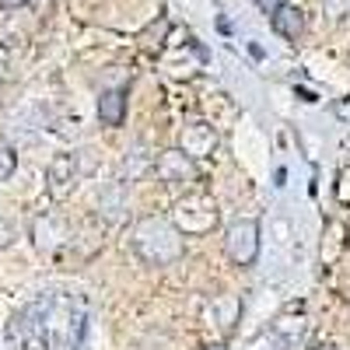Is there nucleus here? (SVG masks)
<instances>
[{
    "mask_svg": "<svg viewBox=\"0 0 350 350\" xmlns=\"http://www.w3.org/2000/svg\"><path fill=\"white\" fill-rule=\"evenodd\" d=\"M4 77H8V56L0 53V81H4Z\"/></svg>",
    "mask_w": 350,
    "mask_h": 350,
    "instance_id": "6ab92c4d",
    "label": "nucleus"
},
{
    "mask_svg": "<svg viewBox=\"0 0 350 350\" xmlns=\"http://www.w3.org/2000/svg\"><path fill=\"white\" fill-rule=\"evenodd\" d=\"M323 14H326L329 21L347 18V14H350V0H323Z\"/></svg>",
    "mask_w": 350,
    "mask_h": 350,
    "instance_id": "2eb2a0df",
    "label": "nucleus"
},
{
    "mask_svg": "<svg viewBox=\"0 0 350 350\" xmlns=\"http://www.w3.org/2000/svg\"><path fill=\"white\" fill-rule=\"evenodd\" d=\"M8 336L14 350H49V336H46V298L25 305L21 312L11 315L8 323Z\"/></svg>",
    "mask_w": 350,
    "mask_h": 350,
    "instance_id": "7ed1b4c3",
    "label": "nucleus"
},
{
    "mask_svg": "<svg viewBox=\"0 0 350 350\" xmlns=\"http://www.w3.org/2000/svg\"><path fill=\"white\" fill-rule=\"evenodd\" d=\"M151 172L158 175V183H165V186H189V183L200 179V165L186 151H179V148H168V151L154 154V168Z\"/></svg>",
    "mask_w": 350,
    "mask_h": 350,
    "instance_id": "423d86ee",
    "label": "nucleus"
},
{
    "mask_svg": "<svg viewBox=\"0 0 350 350\" xmlns=\"http://www.w3.org/2000/svg\"><path fill=\"white\" fill-rule=\"evenodd\" d=\"M98 120H102V126H123V120H126V92L123 88H109V92H102Z\"/></svg>",
    "mask_w": 350,
    "mask_h": 350,
    "instance_id": "9b49d317",
    "label": "nucleus"
},
{
    "mask_svg": "<svg viewBox=\"0 0 350 350\" xmlns=\"http://www.w3.org/2000/svg\"><path fill=\"white\" fill-rule=\"evenodd\" d=\"M0 350H8V347H4V343H0Z\"/></svg>",
    "mask_w": 350,
    "mask_h": 350,
    "instance_id": "412c9836",
    "label": "nucleus"
},
{
    "mask_svg": "<svg viewBox=\"0 0 350 350\" xmlns=\"http://www.w3.org/2000/svg\"><path fill=\"white\" fill-rule=\"evenodd\" d=\"M224 252L235 267H252L259 259V221L239 217L224 228Z\"/></svg>",
    "mask_w": 350,
    "mask_h": 350,
    "instance_id": "20e7f679",
    "label": "nucleus"
},
{
    "mask_svg": "<svg viewBox=\"0 0 350 350\" xmlns=\"http://www.w3.org/2000/svg\"><path fill=\"white\" fill-rule=\"evenodd\" d=\"M25 4H28V0H0V11H18Z\"/></svg>",
    "mask_w": 350,
    "mask_h": 350,
    "instance_id": "f3484780",
    "label": "nucleus"
},
{
    "mask_svg": "<svg viewBox=\"0 0 350 350\" xmlns=\"http://www.w3.org/2000/svg\"><path fill=\"white\" fill-rule=\"evenodd\" d=\"M312 350H340V347H329V343H326V347H312Z\"/></svg>",
    "mask_w": 350,
    "mask_h": 350,
    "instance_id": "aec40b11",
    "label": "nucleus"
},
{
    "mask_svg": "<svg viewBox=\"0 0 350 350\" xmlns=\"http://www.w3.org/2000/svg\"><path fill=\"white\" fill-rule=\"evenodd\" d=\"M49 350H77L84 336V308L70 298H46Z\"/></svg>",
    "mask_w": 350,
    "mask_h": 350,
    "instance_id": "f03ea898",
    "label": "nucleus"
},
{
    "mask_svg": "<svg viewBox=\"0 0 350 350\" xmlns=\"http://www.w3.org/2000/svg\"><path fill=\"white\" fill-rule=\"evenodd\" d=\"M270 25H273V32H277L280 39L298 42L301 32H305V14H301V8H295V4H277V8L270 11Z\"/></svg>",
    "mask_w": 350,
    "mask_h": 350,
    "instance_id": "1a4fd4ad",
    "label": "nucleus"
},
{
    "mask_svg": "<svg viewBox=\"0 0 350 350\" xmlns=\"http://www.w3.org/2000/svg\"><path fill=\"white\" fill-rule=\"evenodd\" d=\"M77 175H81L77 154H56V158L49 161V168H46V189H49V196H53V200H64V196L74 189Z\"/></svg>",
    "mask_w": 350,
    "mask_h": 350,
    "instance_id": "0eeeda50",
    "label": "nucleus"
},
{
    "mask_svg": "<svg viewBox=\"0 0 350 350\" xmlns=\"http://www.w3.org/2000/svg\"><path fill=\"white\" fill-rule=\"evenodd\" d=\"M64 239H67V231H64V221H60V217H53V214L36 217V224H32V242H36L42 252H53Z\"/></svg>",
    "mask_w": 350,
    "mask_h": 350,
    "instance_id": "9d476101",
    "label": "nucleus"
},
{
    "mask_svg": "<svg viewBox=\"0 0 350 350\" xmlns=\"http://www.w3.org/2000/svg\"><path fill=\"white\" fill-rule=\"evenodd\" d=\"M14 239H18V228H14L11 221H4V217H0V249H8Z\"/></svg>",
    "mask_w": 350,
    "mask_h": 350,
    "instance_id": "dca6fc26",
    "label": "nucleus"
},
{
    "mask_svg": "<svg viewBox=\"0 0 350 350\" xmlns=\"http://www.w3.org/2000/svg\"><path fill=\"white\" fill-rule=\"evenodd\" d=\"M14 168H18L14 148H11V144H0V183H8L11 175H14Z\"/></svg>",
    "mask_w": 350,
    "mask_h": 350,
    "instance_id": "4468645a",
    "label": "nucleus"
},
{
    "mask_svg": "<svg viewBox=\"0 0 350 350\" xmlns=\"http://www.w3.org/2000/svg\"><path fill=\"white\" fill-rule=\"evenodd\" d=\"M154 168V154L144 151V144H137L133 151H126L123 158V183H137L144 172H151Z\"/></svg>",
    "mask_w": 350,
    "mask_h": 350,
    "instance_id": "ddd939ff",
    "label": "nucleus"
},
{
    "mask_svg": "<svg viewBox=\"0 0 350 350\" xmlns=\"http://www.w3.org/2000/svg\"><path fill=\"white\" fill-rule=\"evenodd\" d=\"M256 4H259V8H262V11H273V8H277V4H280V0H256Z\"/></svg>",
    "mask_w": 350,
    "mask_h": 350,
    "instance_id": "a211bd4d",
    "label": "nucleus"
},
{
    "mask_svg": "<svg viewBox=\"0 0 350 350\" xmlns=\"http://www.w3.org/2000/svg\"><path fill=\"white\" fill-rule=\"evenodd\" d=\"M130 245H133L137 259L148 262V267H172V262H179L183 252H186V235L175 228V221L148 214L133 224Z\"/></svg>",
    "mask_w": 350,
    "mask_h": 350,
    "instance_id": "f257e3e1",
    "label": "nucleus"
},
{
    "mask_svg": "<svg viewBox=\"0 0 350 350\" xmlns=\"http://www.w3.org/2000/svg\"><path fill=\"white\" fill-rule=\"evenodd\" d=\"M217 224V207L207 193H189L186 200L175 203V228L183 235H196V231H211Z\"/></svg>",
    "mask_w": 350,
    "mask_h": 350,
    "instance_id": "39448f33",
    "label": "nucleus"
},
{
    "mask_svg": "<svg viewBox=\"0 0 350 350\" xmlns=\"http://www.w3.org/2000/svg\"><path fill=\"white\" fill-rule=\"evenodd\" d=\"M179 151H186L193 161L200 158H211L217 151V130L203 120H193L183 126V137H179Z\"/></svg>",
    "mask_w": 350,
    "mask_h": 350,
    "instance_id": "6e6552de",
    "label": "nucleus"
},
{
    "mask_svg": "<svg viewBox=\"0 0 350 350\" xmlns=\"http://www.w3.org/2000/svg\"><path fill=\"white\" fill-rule=\"evenodd\" d=\"M98 211L109 217V221H120L123 211H126V183H112L98 193Z\"/></svg>",
    "mask_w": 350,
    "mask_h": 350,
    "instance_id": "f8f14e48",
    "label": "nucleus"
}]
</instances>
